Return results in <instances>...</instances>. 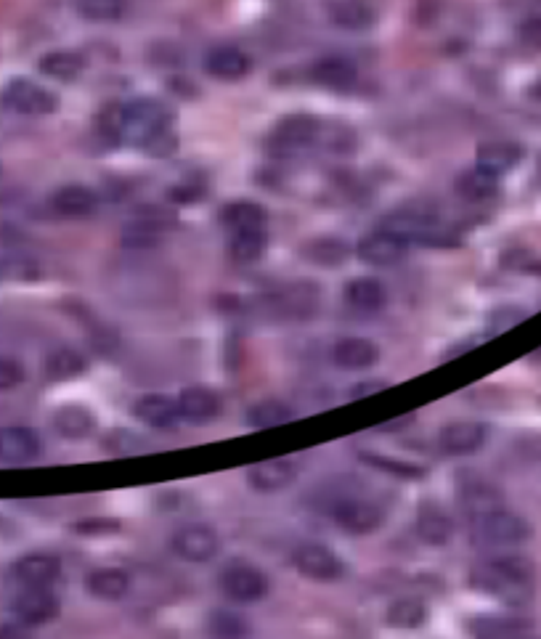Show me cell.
Returning a JSON list of instances; mask_svg holds the SVG:
<instances>
[{
  "mask_svg": "<svg viewBox=\"0 0 541 639\" xmlns=\"http://www.w3.org/2000/svg\"><path fill=\"white\" fill-rule=\"evenodd\" d=\"M470 528H473L475 544L481 547H518L531 536V525L526 520L515 515V512L496 507V510L481 512L470 518Z\"/></svg>",
  "mask_w": 541,
  "mask_h": 639,
  "instance_id": "3",
  "label": "cell"
},
{
  "mask_svg": "<svg viewBox=\"0 0 541 639\" xmlns=\"http://www.w3.org/2000/svg\"><path fill=\"white\" fill-rule=\"evenodd\" d=\"M292 563H295L300 576L311 581H321V584L340 581L345 576L343 557L337 555L335 549H329L327 544H319V541L300 544L295 549V555H292Z\"/></svg>",
  "mask_w": 541,
  "mask_h": 639,
  "instance_id": "7",
  "label": "cell"
},
{
  "mask_svg": "<svg viewBox=\"0 0 541 639\" xmlns=\"http://www.w3.org/2000/svg\"><path fill=\"white\" fill-rule=\"evenodd\" d=\"M3 104L16 115H54L59 96L30 77H11L3 88Z\"/></svg>",
  "mask_w": 541,
  "mask_h": 639,
  "instance_id": "5",
  "label": "cell"
},
{
  "mask_svg": "<svg viewBox=\"0 0 541 639\" xmlns=\"http://www.w3.org/2000/svg\"><path fill=\"white\" fill-rule=\"evenodd\" d=\"M454 189L462 199L467 202H486V199H494L496 191H499V175H491L486 170H481L475 165L473 170H467L457 178Z\"/></svg>",
  "mask_w": 541,
  "mask_h": 639,
  "instance_id": "31",
  "label": "cell"
},
{
  "mask_svg": "<svg viewBox=\"0 0 541 639\" xmlns=\"http://www.w3.org/2000/svg\"><path fill=\"white\" fill-rule=\"evenodd\" d=\"M8 610L16 624H22L24 629H35V626L51 624L59 616L61 605L54 594V586H19Z\"/></svg>",
  "mask_w": 541,
  "mask_h": 639,
  "instance_id": "4",
  "label": "cell"
},
{
  "mask_svg": "<svg viewBox=\"0 0 541 639\" xmlns=\"http://www.w3.org/2000/svg\"><path fill=\"white\" fill-rule=\"evenodd\" d=\"M534 624L523 616H478L467 621V632L473 637H523Z\"/></svg>",
  "mask_w": 541,
  "mask_h": 639,
  "instance_id": "29",
  "label": "cell"
},
{
  "mask_svg": "<svg viewBox=\"0 0 541 639\" xmlns=\"http://www.w3.org/2000/svg\"><path fill=\"white\" fill-rule=\"evenodd\" d=\"M178 411L186 422H210L221 414V398L207 388H186L178 393Z\"/></svg>",
  "mask_w": 541,
  "mask_h": 639,
  "instance_id": "25",
  "label": "cell"
},
{
  "mask_svg": "<svg viewBox=\"0 0 541 639\" xmlns=\"http://www.w3.org/2000/svg\"><path fill=\"white\" fill-rule=\"evenodd\" d=\"M51 422H54L56 433L61 438H67V441H83L96 427V417L91 414V409H85L80 404H67L56 409Z\"/></svg>",
  "mask_w": 541,
  "mask_h": 639,
  "instance_id": "27",
  "label": "cell"
},
{
  "mask_svg": "<svg viewBox=\"0 0 541 639\" xmlns=\"http://www.w3.org/2000/svg\"><path fill=\"white\" fill-rule=\"evenodd\" d=\"M523 160V146L515 144V141H486V144L478 146V157H475V165L491 175L510 173L515 165H520Z\"/></svg>",
  "mask_w": 541,
  "mask_h": 639,
  "instance_id": "21",
  "label": "cell"
},
{
  "mask_svg": "<svg viewBox=\"0 0 541 639\" xmlns=\"http://www.w3.org/2000/svg\"><path fill=\"white\" fill-rule=\"evenodd\" d=\"M528 96H531V99H536V101H541V77L536 80L534 85H531V88H528Z\"/></svg>",
  "mask_w": 541,
  "mask_h": 639,
  "instance_id": "51",
  "label": "cell"
},
{
  "mask_svg": "<svg viewBox=\"0 0 541 639\" xmlns=\"http://www.w3.org/2000/svg\"><path fill=\"white\" fill-rule=\"evenodd\" d=\"M329 22L343 30H369L377 22V14L361 0H335L329 3Z\"/></svg>",
  "mask_w": 541,
  "mask_h": 639,
  "instance_id": "30",
  "label": "cell"
},
{
  "mask_svg": "<svg viewBox=\"0 0 541 639\" xmlns=\"http://www.w3.org/2000/svg\"><path fill=\"white\" fill-rule=\"evenodd\" d=\"M38 69L51 80H61V83H69L75 77L83 75L85 59L75 51H51V54L40 56Z\"/></svg>",
  "mask_w": 541,
  "mask_h": 639,
  "instance_id": "32",
  "label": "cell"
},
{
  "mask_svg": "<svg viewBox=\"0 0 541 639\" xmlns=\"http://www.w3.org/2000/svg\"><path fill=\"white\" fill-rule=\"evenodd\" d=\"M85 366L88 364H85V358L80 356L77 350L59 348L46 358V377L51 382L72 380V377H77V374L85 372Z\"/></svg>",
  "mask_w": 541,
  "mask_h": 639,
  "instance_id": "38",
  "label": "cell"
},
{
  "mask_svg": "<svg viewBox=\"0 0 541 639\" xmlns=\"http://www.w3.org/2000/svg\"><path fill=\"white\" fill-rule=\"evenodd\" d=\"M382 385L377 380H366V385L364 388H353L351 390V398H361V396H366V393H372V390H380Z\"/></svg>",
  "mask_w": 541,
  "mask_h": 639,
  "instance_id": "50",
  "label": "cell"
},
{
  "mask_svg": "<svg viewBox=\"0 0 541 639\" xmlns=\"http://www.w3.org/2000/svg\"><path fill=\"white\" fill-rule=\"evenodd\" d=\"M345 305L356 313L372 316L388 305V290L377 279H353L345 284Z\"/></svg>",
  "mask_w": 541,
  "mask_h": 639,
  "instance_id": "23",
  "label": "cell"
},
{
  "mask_svg": "<svg viewBox=\"0 0 541 639\" xmlns=\"http://www.w3.org/2000/svg\"><path fill=\"white\" fill-rule=\"evenodd\" d=\"M247 629L250 626L244 624L242 618L237 616V613H215L213 621H210V632L215 634V637H242V634H247Z\"/></svg>",
  "mask_w": 541,
  "mask_h": 639,
  "instance_id": "45",
  "label": "cell"
},
{
  "mask_svg": "<svg viewBox=\"0 0 541 639\" xmlns=\"http://www.w3.org/2000/svg\"><path fill=\"white\" fill-rule=\"evenodd\" d=\"M348 255H351V247L343 239H316L303 250V258L308 263H316V266L324 268L343 266Z\"/></svg>",
  "mask_w": 541,
  "mask_h": 639,
  "instance_id": "34",
  "label": "cell"
},
{
  "mask_svg": "<svg viewBox=\"0 0 541 639\" xmlns=\"http://www.w3.org/2000/svg\"><path fill=\"white\" fill-rule=\"evenodd\" d=\"M308 77H311L313 83L343 91V88H351V85L356 83V77H359V67H356V61L348 59V56H343V54L321 56L319 61H313L311 64V69H308Z\"/></svg>",
  "mask_w": 541,
  "mask_h": 639,
  "instance_id": "19",
  "label": "cell"
},
{
  "mask_svg": "<svg viewBox=\"0 0 541 639\" xmlns=\"http://www.w3.org/2000/svg\"><path fill=\"white\" fill-rule=\"evenodd\" d=\"M221 223L226 226L229 234L237 231H263L268 229V213L266 207L250 199H239V202H229L221 210Z\"/></svg>",
  "mask_w": 541,
  "mask_h": 639,
  "instance_id": "24",
  "label": "cell"
},
{
  "mask_svg": "<svg viewBox=\"0 0 541 639\" xmlns=\"http://www.w3.org/2000/svg\"><path fill=\"white\" fill-rule=\"evenodd\" d=\"M414 533H417V539L425 541L427 547H443L454 536V520L441 507L422 504L417 520H414Z\"/></svg>",
  "mask_w": 541,
  "mask_h": 639,
  "instance_id": "22",
  "label": "cell"
},
{
  "mask_svg": "<svg viewBox=\"0 0 541 639\" xmlns=\"http://www.w3.org/2000/svg\"><path fill=\"white\" fill-rule=\"evenodd\" d=\"M96 194H93L88 186H80V183H69V186H61L54 191L51 197V207L54 213L64 215V218H83V215H91L96 210Z\"/></svg>",
  "mask_w": 541,
  "mask_h": 639,
  "instance_id": "26",
  "label": "cell"
},
{
  "mask_svg": "<svg viewBox=\"0 0 541 639\" xmlns=\"http://www.w3.org/2000/svg\"><path fill=\"white\" fill-rule=\"evenodd\" d=\"M170 547H173V552H176L181 560H186V563L202 565L210 563V560L218 555L221 539H218V533H215V528H210V525L189 523L173 533Z\"/></svg>",
  "mask_w": 541,
  "mask_h": 639,
  "instance_id": "9",
  "label": "cell"
},
{
  "mask_svg": "<svg viewBox=\"0 0 541 639\" xmlns=\"http://www.w3.org/2000/svg\"><path fill=\"white\" fill-rule=\"evenodd\" d=\"M266 247H268V229L237 231V234H231L229 239L231 258L237 260V263H255V260L263 258Z\"/></svg>",
  "mask_w": 541,
  "mask_h": 639,
  "instance_id": "35",
  "label": "cell"
},
{
  "mask_svg": "<svg viewBox=\"0 0 541 639\" xmlns=\"http://www.w3.org/2000/svg\"><path fill=\"white\" fill-rule=\"evenodd\" d=\"M412 244L401 239L398 234L388 229H377L372 234H366L359 244H356V255L361 263L374 268H390L398 266L406 258Z\"/></svg>",
  "mask_w": 541,
  "mask_h": 639,
  "instance_id": "12",
  "label": "cell"
},
{
  "mask_svg": "<svg viewBox=\"0 0 541 639\" xmlns=\"http://www.w3.org/2000/svg\"><path fill=\"white\" fill-rule=\"evenodd\" d=\"M470 586L507 605H526L534 594V565L520 555H504L475 565Z\"/></svg>",
  "mask_w": 541,
  "mask_h": 639,
  "instance_id": "2",
  "label": "cell"
},
{
  "mask_svg": "<svg viewBox=\"0 0 541 639\" xmlns=\"http://www.w3.org/2000/svg\"><path fill=\"white\" fill-rule=\"evenodd\" d=\"M40 454H43V438L38 430L24 425L0 427V465H32L38 462Z\"/></svg>",
  "mask_w": 541,
  "mask_h": 639,
  "instance_id": "11",
  "label": "cell"
},
{
  "mask_svg": "<svg viewBox=\"0 0 541 639\" xmlns=\"http://www.w3.org/2000/svg\"><path fill=\"white\" fill-rule=\"evenodd\" d=\"M16 586H54L61 579V560L48 552H30L8 568Z\"/></svg>",
  "mask_w": 541,
  "mask_h": 639,
  "instance_id": "13",
  "label": "cell"
},
{
  "mask_svg": "<svg viewBox=\"0 0 541 639\" xmlns=\"http://www.w3.org/2000/svg\"><path fill=\"white\" fill-rule=\"evenodd\" d=\"M488 441V427L483 422H451L438 433V446L449 457H470L481 451Z\"/></svg>",
  "mask_w": 541,
  "mask_h": 639,
  "instance_id": "15",
  "label": "cell"
},
{
  "mask_svg": "<svg viewBox=\"0 0 541 639\" xmlns=\"http://www.w3.org/2000/svg\"><path fill=\"white\" fill-rule=\"evenodd\" d=\"M221 592L229 597L231 602H239V605H250V602L263 600L268 594V579L266 573L260 571L258 565L244 563H229L221 571Z\"/></svg>",
  "mask_w": 541,
  "mask_h": 639,
  "instance_id": "6",
  "label": "cell"
},
{
  "mask_svg": "<svg viewBox=\"0 0 541 639\" xmlns=\"http://www.w3.org/2000/svg\"><path fill=\"white\" fill-rule=\"evenodd\" d=\"M321 133L319 117L313 115H290L284 120L276 122V128L271 130L268 146L276 154H292L300 152L305 146H311Z\"/></svg>",
  "mask_w": 541,
  "mask_h": 639,
  "instance_id": "10",
  "label": "cell"
},
{
  "mask_svg": "<svg viewBox=\"0 0 541 639\" xmlns=\"http://www.w3.org/2000/svg\"><path fill=\"white\" fill-rule=\"evenodd\" d=\"M75 528H77V533H85L88 528H93L91 533H104V528H112V531H117V528H120V523H115V520H85V523H77Z\"/></svg>",
  "mask_w": 541,
  "mask_h": 639,
  "instance_id": "48",
  "label": "cell"
},
{
  "mask_svg": "<svg viewBox=\"0 0 541 639\" xmlns=\"http://www.w3.org/2000/svg\"><path fill=\"white\" fill-rule=\"evenodd\" d=\"M77 11L88 22H117L128 11V0H77Z\"/></svg>",
  "mask_w": 541,
  "mask_h": 639,
  "instance_id": "40",
  "label": "cell"
},
{
  "mask_svg": "<svg viewBox=\"0 0 541 639\" xmlns=\"http://www.w3.org/2000/svg\"><path fill=\"white\" fill-rule=\"evenodd\" d=\"M170 197L176 202H194V199L202 197V186H194V183H181L176 189L170 191Z\"/></svg>",
  "mask_w": 541,
  "mask_h": 639,
  "instance_id": "47",
  "label": "cell"
},
{
  "mask_svg": "<svg viewBox=\"0 0 541 639\" xmlns=\"http://www.w3.org/2000/svg\"><path fill=\"white\" fill-rule=\"evenodd\" d=\"M24 377H27V372H24L22 361L14 356H6V353H0V393L19 388L24 382Z\"/></svg>",
  "mask_w": 541,
  "mask_h": 639,
  "instance_id": "43",
  "label": "cell"
},
{
  "mask_svg": "<svg viewBox=\"0 0 541 639\" xmlns=\"http://www.w3.org/2000/svg\"><path fill=\"white\" fill-rule=\"evenodd\" d=\"M292 419H295V409L284 404V401H258V404L250 406V411H247V422L252 427H260V430L282 427L287 422H292Z\"/></svg>",
  "mask_w": 541,
  "mask_h": 639,
  "instance_id": "37",
  "label": "cell"
},
{
  "mask_svg": "<svg viewBox=\"0 0 541 639\" xmlns=\"http://www.w3.org/2000/svg\"><path fill=\"white\" fill-rule=\"evenodd\" d=\"M205 69H207V75L215 77V80L234 83V80H242V77L250 75L252 61L250 56L244 54L242 48L218 46L205 56Z\"/></svg>",
  "mask_w": 541,
  "mask_h": 639,
  "instance_id": "20",
  "label": "cell"
},
{
  "mask_svg": "<svg viewBox=\"0 0 541 639\" xmlns=\"http://www.w3.org/2000/svg\"><path fill=\"white\" fill-rule=\"evenodd\" d=\"M366 465L377 467V470L388 472V475H396V478H406V480H417L425 478V467L414 465V462H401V459L385 457V454H361Z\"/></svg>",
  "mask_w": 541,
  "mask_h": 639,
  "instance_id": "41",
  "label": "cell"
},
{
  "mask_svg": "<svg viewBox=\"0 0 541 639\" xmlns=\"http://www.w3.org/2000/svg\"><path fill=\"white\" fill-rule=\"evenodd\" d=\"M268 311L279 313L284 319H308L319 311L321 292L316 284H292L266 297Z\"/></svg>",
  "mask_w": 541,
  "mask_h": 639,
  "instance_id": "14",
  "label": "cell"
},
{
  "mask_svg": "<svg viewBox=\"0 0 541 639\" xmlns=\"http://www.w3.org/2000/svg\"><path fill=\"white\" fill-rule=\"evenodd\" d=\"M85 589L96 600H122L130 592V573L125 568H96L88 573Z\"/></svg>",
  "mask_w": 541,
  "mask_h": 639,
  "instance_id": "28",
  "label": "cell"
},
{
  "mask_svg": "<svg viewBox=\"0 0 541 639\" xmlns=\"http://www.w3.org/2000/svg\"><path fill=\"white\" fill-rule=\"evenodd\" d=\"M528 313L523 308H515V305H504V308H496L491 316H488V329H486V337L491 335H502L507 329H512L515 324L526 319Z\"/></svg>",
  "mask_w": 541,
  "mask_h": 639,
  "instance_id": "42",
  "label": "cell"
},
{
  "mask_svg": "<svg viewBox=\"0 0 541 639\" xmlns=\"http://www.w3.org/2000/svg\"><path fill=\"white\" fill-rule=\"evenodd\" d=\"M329 518L351 533H372L385 523V510L364 496H343L329 504Z\"/></svg>",
  "mask_w": 541,
  "mask_h": 639,
  "instance_id": "8",
  "label": "cell"
},
{
  "mask_svg": "<svg viewBox=\"0 0 541 639\" xmlns=\"http://www.w3.org/2000/svg\"><path fill=\"white\" fill-rule=\"evenodd\" d=\"M427 621V605L414 597H401L385 610V624L393 629H420Z\"/></svg>",
  "mask_w": 541,
  "mask_h": 639,
  "instance_id": "33",
  "label": "cell"
},
{
  "mask_svg": "<svg viewBox=\"0 0 541 639\" xmlns=\"http://www.w3.org/2000/svg\"><path fill=\"white\" fill-rule=\"evenodd\" d=\"M120 144L168 157L176 149L173 112L157 99L125 101L120 109Z\"/></svg>",
  "mask_w": 541,
  "mask_h": 639,
  "instance_id": "1",
  "label": "cell"
},
{
  "mask_svg": "<svg viewBox=\"0 0 541 639\" xmlns=\"http://www.w3.org/2000/svg\"><path fill=\"white\" fill-rule=\"evenodd\" d=\"M459 502L465 504L470 518H475L481 512L502 507V496H499V491L494 486H486V483H465V486L459 488Z\"/></svg>",
  "mask_w": 541,
  "mask_h": 639,
  "instance_id": "36",
  "label": "cell"
},
{
  "mask_svg": "<svg viewBox=\"0 0 541 639\" xmlns=\"http://www.w3.org/2000/svg\"><path fill=\"white\" fill-rule=\"evenodd\" d=\"M162 234H165V221L154 218V215H146V218H138L122 231V244H128V247H154L162 239Z\"/></svg>",
  "mask_w": 541,
  "mask_h": 639,
  "instance_id": "39",
  "label": "cell"
},
{
  "mask_svg": "<svg viewBox=\"0 0 541 639\" xmlns=\"http://www.w3.org/2000/svg\"><path fill=\"white\" fill-rule=\"evenodd\" d=\"M518 40L531 51H541V16H528L520 22Z\"/></svg>",
  "mask_w": 541,
  "mask_h": 639,
  "instance_id": "46",
  "label": "cell"
},
{
  "mask_svg": "<svg viewBox=\"0 0 541 639\" xmlns=\"http://www.w3.org/2000/svg\"><path fill=\"white\" fill-rule=\"evenodd\" d=\"M35 279L38 276V266L24 255H8L6 260H0V279Z\"/></svg>",
  "mask_w": 541,
  "mask_h": 639,
  "instance_id": "44",
  "label": "cell"
},
{
  "mask_svg": "<svg viewBox=\"0 0 541 639\" xmlns=\"http://www.w3.org/2000/svg\"><path fill=\"white\" fill-rule=\"evenodd\" d=\"M133 417L144 425L154 427V430H173L181 422V411H178V401L162 393H149L141 396L133 404Z\"/></svg>",
  "mask_w": 541,
  "mask_h": 639,
  "instance_id": "18",
  "label": "cell"
},
{
  "mask_svg": "<svg viewBox=\"0 0 541 639\" xmlns=\"http://www.w3.org/2000/svg\"><path fill=\"white\" fill-rule=\"evenodd\" d=\"M409 422H414V414H406V417L396 419V422H385V425L380 427V433H396V430H404Z\"/></svg>",
  "mask_w": 541,
  "mask_h": 639,
  "instance_id": "49",
  "label": "cell"
},
{
  "mask_svg": "<svg viewBox=\"0 0 541 639\" xmlns=\"http://www.w3.org/2000/svg\"><path fill=\"white\" fill-rule=\"evenodd\" d=\"M329 358L343 372H364L380 361V348L369 337H343L337 340Z\"/></svg>",
  "mask_w": 541,
  "mask_h": 639,
  "instance_id": "16",
  "label": "cell"
},
{
  "mask_svg": "<svg viewBox=\"0 0 541 639\" xmlns=\"http://www.w3.org/2000/svg\"><path fill=\"white\" fill-rule=\"evenodd\" d=\"M247 480L258 494H276L298 480V465L292 459H268V462L250 467Z\"/></svg>",
  "mask_w": 541,
  "mask_h": 639,
  "instance_id": "17",
  "label": "cell"
}]
</instances>
